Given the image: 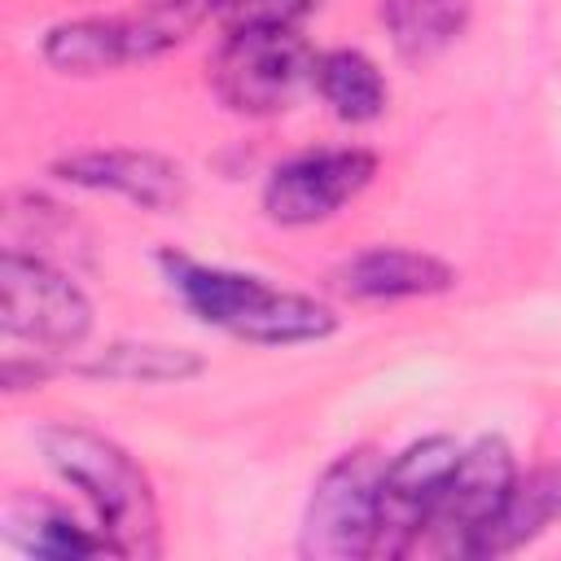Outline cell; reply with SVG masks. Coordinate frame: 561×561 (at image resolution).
I'll list each match as a JSON object with an SVG mask.
<instances>
[{
  "label": "cell",
  "instance_id": "obj_13",
  "mask_svg": "<svg viewBox=\"0 0 561 561\" xmlns=\"http://www.w3.org/2000/svg\"><path fill=\"white\" fill-rule=\"evenodd\" d=\"M311 88L342 123H373L386 110V79L359 48H329L316 57Z\"/></svg>",
  "mask_w": 561,
  "mask_h": 561
},
{
  "label": "cell",
  "instance_id": "obj_15",
  "mask_svg": "<svg viewBox=\"0 0 561 561\" xmlns=\"http://www.w3.org/2000/svg\"><path fill=\"white\" fill-rule=\"evenodd\" d=\"M561 513V469H535L526 478L513 482L508 504L500 508L495 526L486 530L478 557H500L522 548L526 539H535L552 517Z\"/></svg>",
  "mask_w": 561,
  "mask_h": 561
},
{
  "label": "cell",
  "instance_id": "obj_8",
  "mask_svg": "<svg viewBox=\"0 0 561 561\" xmlns=\"http://www.w3.org/2000/svg\"><path fill=\"white\" fill-rule=\"evenodd\" d=\"M377 175V158L368 149H307L280 162L263 184V210L276 224L307 228L337 215L355 202Z\"/></svg>",
  "mask_w": 561,
  "mask_h": 561
},
{
  "label": "cell",
  "instance_id": "obj_10",
  "mask_svg": "<svg viewBox=\"0 0 561 561\" xmlns=\"http://www.w3.org/2000/svg\"><path fill=\"white\" fill-rule=\"evenodd\" d=\"M61 180L96 193H118L145 210H175L184 202V171L140 149H88L53 167Z\"/></svg>",
  "mask_w": 561,
  "mask_h": 561
},
{
  "label": "cell",
  "instance_id": "obj_18",
  "mask_svg": "<svg viewBox=\"0 0 561 561\" xmlns=\"http://www.w3.org/2000/svg\"><path fill=\"white\" fill-rule=\"evenodd\" d=\"M202 13H210V0H149V9H145V18H149L171 44H180L184 31H188Z\"/></svg>",
  "mask_w": 561,
  "mask_h": 561
},
{
  "label": "cell",
  "instance_id": "obj_3",
  "mask_svg": "<svg viewBox=\"0 0 561 561\" xmlns=\"http://www.w3.org/2000/svg\"><path fill=\"white\" fill-rule=\"evenodd\" d=\"M316 53L298 26H232L210 61V88L237 114H280L311 83Z\"/></svg>",
  "mask_w": 561,
  "mask_h": 561
},
{
  "label": "cell",
  "instance_id": "obj_9",
  "mask_svg": "<svg viewBox=\"0 0 561 561\" xmlns=\"http://www.w3.org/2000/svg\"><path fill=\"white\" fill-rule=\"evenodd\" d=\"M171 39L149 18H79L61 22L44 39V61L61 75H101L127 61L167 53Z\"/></svg>",
  "mask_w": 561,
  "mask_h": 561
},
{
  "label": "cell",
  "instance_id": "obj_5",
  "mask_svg": "<svg viewBox=\"0 0 561 561\" xmlns=\"http://www.w3.org/2000/svg\"><path fill=\"white\" fill-rule=\"evenodd\" d=\"M386 456L373 447L342 451L311 486L298 552L311 561H355L373 552V526H377V482H381Z\"/></svg>",
  "mask_w": 561,
  "mask_h": 561
},
{
  "label": "cell",
  "instance_id": "obj_19",
  "mask_svg": "<svg viewBox=\"0 0 561 561\" xmlns=\"http://www.w3.org/2000/svg\"><path fill=\"white\" fill-rule=\"evenodd\" d=\"M26 377H31V381H44V377H48V364H44V359H35V364L26 368ZM18 381H22L18 359H4V386H9V390H18Z\"/></svg>",
  "mask_w": 561,
  "mask_h": 561
},
{
  "label": "cell",
  "instance_id": "obj_2",
  "mask_svg": "<svg viewBox=\"0 0 561 561\" xmlns=\"http://www.w3.org/2000/svg\"><path fill=\"white\" fill-rule=\"evenodd\" d=\"M39 447L61 482L88 500L118 557H158V504L149 478L114 438L75 421H57L39 430Z\"/></svg>",
  "mask_w": 561,
  "mask_h": 561
},
{
  "label": "cell",
  "instance_id": "obj_11",
  "mask_svg": "<svg viewBox=\"0 0 561 561\" xmlns=\"http://www.w3.org/2000/svg\"><path fill=\"white\" fill-rule=\"evenodd\" d=\"M451 285H456V272L443 259L408 245H373L337 267V289L364 302L430 298V294H447Z\"/></svg>",
  "mask_w": 561,
  "mask_h": 561
},
{
  "label": "cell",
  "instance_id": "obj_6",
  "mask_svg": "<svg viewBox=\"0 0 561 561\" xmlns=\"http://www.w3.org/2000/svg\"><path fill=\"white\" fill-rule=\"evenodd\" d=\"M0 324L13 342L39 355L70 351L92 329V307L83 289L39 254L9 250L0 259Z\"/></svg>",
  "mask_w": 561,
  "mask_h": 561
},
{
  "label": "cell",
  "instance_id": "obj_1",
  "mask_svg": "<svg viewBox=\"0 0 561 561\" xmlns=\"http://www.w3.org/2000/svg\"><path fill=\"white\" fill-rule=\"evenodd\" d=\"M162 272L175 289V298L210 329L254 342V346H298L320 342L337 329V316L294 289L267 285L263 276L210 267L184 254H162Z\"/></svg>",
  "mask_w": 561,
  "mask_h": 561
},
{
  "label": "cell",
  "instance_id": "obj_17",
  "mask_svg": "<svg viewBox=\"0 0 561 561\" xmlns=\"http://www.w3.org/2000/svg\"><path fill=\"white\" fill-rule=\"evenodd\" d=\"M320 0H210V13L232 26H298Z\"/></svg>",
  "mask_w": 561,
  "mask_h": 561
},
{
  "label": "cell",
  "instance_id": "obj_16",
  "mask_svg": "<svg viewBox=\"0 0 561 561\" xmlns=\"http://www.w3.org/2000/svg\"><path fill=\"white\" fill-rule=\"evenodd\" d=\"M202 368V359H193L188 351H171V346H110L92 373L101 377H123V381H184Z\"/></svg>",
  "mask_w": 561,
  "mask_h": 561
},
{
  "label": "cell",
  "instance_id": "obj_4",
  "mask_svg": "<svg viewBox=\"0 0 561 561\" xmlns=\"http://www.w3.org/2000/svg\"><path fill=\"white\" fill-rule=\"evenodd\" d=\"M513 482H517V460L504 438H478V443L460 447L416 552L478 557L486 530L495 526L500 508L508 504Z\"/></svg>",
  "mask_w": 561,
  "mask_h": 561
},
{
  "label": "cell",
  "instance_id": "obj_7",
  "mask_svg": "<svg viewBox=\"0 0 561 561\" xmlns=\"http://www.w3.org/2000/svg\"><path fill=\"white\" fill-rule=\"evenodd\" d=\"M456 456H460L456 438L430 434V438L403 447L394 460H386L381 482H377V526H373V552L368 557L390 561V557L416 552Z\"/></svg>",
  "mask_w": 561,
  "mask_h": 561
},
{
  "label": "cell",
  "instance_id": "obj_14",
  "mask_svg": "<svg viewBox=\"0 0 561 561\" xmlns=\"http://www.w3.org/2000/svg\"><path fill=\"white\" fill-rule=\"evenodd\" d=\"M469 13V0H381L386 35L408 61H425L451 48L465 35Z\"/></svg>",
  "mask_w": 561,
  "mask_h": 561
},
{
  "label": "cell",
  "instance_id": "obj_12",
  "mask_svg": "<svg viewBox=\"0 0 561 561\" xmlns=\"http://www.w3.org/2000/svg\"><path fill=\"white\" fill-rule=\"evenodd\" d=\"M4 535L9 543H18L22 552H35V557H101V552H114V543L88 526H79L61 504L53 500H39V495H13L4 500Z\"/></svg>",
  "mask_w": 561,
  "mask_h": 561
}]
</instances>
